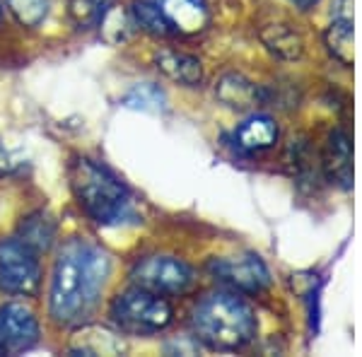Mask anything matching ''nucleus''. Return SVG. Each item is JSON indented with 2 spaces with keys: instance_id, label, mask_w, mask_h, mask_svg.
Wrapping results in <instances>:
<instances>
[{
  "instance_id": "f257e3e1",
  "label": "nucleus",
  "mask_w": 362,
  "mask_h": 357,
  "mask_svg": "<svg viewBox=\"0 0 362 357\" xmlns=\"http://www.w3.org/2000/svg\"><path fill=\"white\" fill-rule=\"evenodd\" d=\"M109 275V256L83 239L58 254L49 292V312L58 324H78L95 307Z\"/></svg>"
},
{
  "instance_id": "f03ea898",
  "label": "nucleus",
  "mask_w": 362,
  "mask_h": 357,
  "mask_svg": "<svg viewBox=\"0 0 362 357\" xmlns=\"http://www.w3.org/2000/svg\"><path fill=\"white\" fill-rule=\"evenodd\" d=\"M70 186L80 208L97 225L121 227L128 222H138V210L131 191L107 167L80 157L70 167Z\"/></svg>"
},
{
  "instance_id": "7ed1b4c3",
  "label": "nucleus",
  "mask_w": 362,
  "mask_h": 357,
  "mask_svg": "<svg viewBox=\"0 0 362 357\" xmlns=\"http://www.w3.org/2000/svg\"><path fill=\"white\" fill-rule=\"evenodd\" d=\"M194 333L215 350H237L256 336V319L249 304L235 295L218 292L194 309Z\"/></svg>"
},
{
  "instance_id": "20e7f679",
  "label": "nucleus",
  "mask_w": 362,
  "mask_h": 357,
  "mask_svg": "<svg viewBox=\"0 0 362 357\" xmlns=\"http://www.w3.org/2000/svg\"><path fill=\"white\" fill-rule=\"evenodd\" d=\"M172 307L167 300L148 290H131L119 295L112 304V319L124 333L131 336H150L165 331L172 324Z\"/></svg>"
},
{
  "instance_id": "39448f33",
  "label": "nucleus",
  "mask_w": 362,
  "mask_h": 357,
  "mask_svg": "<svg viewBox=\"0 0 362 357\" xmlns=\"http://www.w3.org/2000/svg\"><path fill=\"white\" fill-rule=\"evenodd\" d=\"M42 285V268L32 249L20 239H0V290L29 297Z\"/></svg>"
},
{
  "instance_id": "423d86ee",
  "label": "nucleus",
  "mask_w": 362,
  "mask_h": 357,
  "mask_svg": "<svg viewBox=\"0 0 362 357\" xmlns=\"http://www.w3.org/2000/svg\"><path fill=\"white\" fill-rule=\"evenodd\" d=\"M136 288L155 295H184L194 285V271L189 263L174 256H148L138 261L131 271Z\"/></svg>"
},
{
  "instance_id": "0eeeda50",
  "label": "nucleus",
  "mask_w": 362,
  "mask_h": 357,
  "mask_svg": "<svg viewBox=\"0 0 362 357\" xmlns=\"http://www.w3.org/2000/svg\"><path fill=\"white\" fill-rule=\"evenodd\" d=\"M39 341V324L25 304L0 307V355H22Z\"/></svg>"
},
{
  "instance_id": "6e6552de",
  "label": "nucleus",
  "mask_w": 362,
  "mask_h": 357,
  "mask_svg": "<svg viewBox=\"0 0 362 357\" xmlns=\"http://www.w3.org/2000/svg\"><path fill=\"white\" fill-rule=\"evenodd\" d=\"M210 273L223 280L230 288L242 292H261L271 285V275L264 261L254 254L232 256V259H218L210 263Z\"/></svg>"
},
{
  "instance_id": "1a4fd4ad",
  "label": "nucleus",
  "mask_w": 362,
  "mask_h": 357,
  "mask_svg": "<svg viewBox=\"0 0 362 357\" xmlns=\"http://www.w3.org/2000/svg\"><path fill=\"white\" fill-rule=\"evenodd\" d=\"M174 34H198L208 27L210 13L206 0H153Z\"/></svg>"
},
{
  "instance_id": "9d476101",
  "label": "nucleus",
  "mask_w": 362,
  "mask_h": 357,
  "mask_svg": "<svg viewBox=\"0 0 362 357\" xmlns=\"http://www.w3.org/2000/svg\"><path fill=\"white\" fill-rule=\"evenodd\" d=\"M215 95L225 107L235 109V111H251L264 102V95L251 80H247L239 73H227L218 80L215 87Z\"/></svg>"
},
{
  "instance_id": "9b49d317",
  "label": "nucleus",
  "mask_w": 362,
  "mask_h": 357,
  "mask_svg": "<svg viewBox=\"0 0 362 357\" xmlns=\"http://www.w3.org/2000/svg\"><path fill=\"white\" fill-rule=\"evenodd\" d=\"M155 66L160 68V73H165L169 80L186 87H196L203 80V68L201 61L189 54H181V51H157L155 54Z\"/></svg>"
},
{
  "instance_id": "f8f14e48",
  "label": "nucleus",
  "mask_w": 362,
  "mask_h": 357,
  "mask_svg": "<svg viewBox=\"0 0 362 357\" xmlns=\"http://www.w3.org/2000/svg\"><path fill=\"white\" fill-rule=\"evenodd\" d=\"M324 167L326 174L338 186L348 189L353 184V148H350V138L343 131L331 133L329 145H326L324 152Z\"/></svg>"
},
{
  "instance_id": "ddd939ff",
  "label": "nucleus",
  "mask_w": 362,
  "mask_h": 357,
  "mask_svg": "<svg viewBox=\"0 0 362 357\" xmlns=\"http://www.w3.org/2000/svg\"><path fill=\"white\" fill-rule=\"evenodd\" d=\"M235 140L242 150L256 152V150H268L276 145L278 140V126L271 116L266 114H251L244 124H239L235 131Z\"/></svg>"
},
{
  "instance_id": "4468645a",
  "label": "nucleus",
  "mask_w": 362,
  "mask_h": 357,
  "mask_svg": "<svg viewBox=\"0 0 362 357\" xmlns=\"http://www.w3.org/2000/svg\"><path fill=\"white\" fill-rule=\"evenodd\" d=\"M17 239H20L25 247H29L34 254H46L54 247L56 239V222L49 218L46 213H32L22 220L20 230H17Z\"/></svg>"
},
{
  "instance_id": "2eb2a0df",
  "label": "nucleus",
  "mask_w": 362,
  "mask_h": 357,
  "mask_svg": "<svg viewBox=\"0 0 362 357\" xmlns=\"http://www.w3.org/2000/svg\"><path fill=\"white\" fill-rule=\"evenodd\" d=\"M261 42H264V46L271 54L288 58V61L300 58L302 51H305L302 37L297 32H293L288 25H266L261 29Z\"/></svg>"
},
{
  "instance_id": "dca6fc26",
  "label": "nucleus",
  "mask_w": 362,
  "mask_h": 357,
  "mask_svg": "<svg viewBox=\"0 0 362 357\" xmlns=\"http://www.w3.org/2000/svg\"><path fill=\"white\" fill-rule=\"evenodd\" d=\"M99 32H102V37L107 39L109 44H121L126 42L128 37L133 34V27H136V20H133V15L128 13L124 5H109L107 10H104V15L99 17Z\"/></svg>"
},
{
  "instance_id": "f3484780",
  "label": "nucleus",
  "mask_w": 362,
  "mask_h": 357,
  "mask_svg": "<svg viewBox=\"0 0 362 357\" xmlns=\"http://www.w3.org/2000/svg\"><path fill=\"white\" fill-rule=\"evenodd\" d=\"M324 42L329 54L341 61L343 66H353V20L336 17L331 27L326 29Z\"/></svg>"
},
{
  "instance_id": "a211bd4d",
  "label": "nucleus",
  "mask_w": 362,
  "mask_h": 357,
  "mask_svg": "<svg viewBox=\"0 0 362 357\" xmlns=\"http://www.w3.org/2000/svg\"><path fill=\"white\" fill-rule=\"evenodd\" d=\"M131 15H133V20H136V27H143L145 32L157 34V37H169V34H174L172 25H169L165 20V15L157 10V5L153 0H136Z\"/></svg>"
},
{
  "instance_id": "6ab92c4d",
  "label": "nucleus",
  "mask_w": 362,
  "mask_h": 357,
  "mask_svg": "<svg viewBox=\"0 0 362 357\" xmlns=\"http://www.w3.org/2000/svg\"><path fill=\"white\" fill-rule=\"evenodd\" d=\"M124 104L128 109H140V111H162L167 107L165 92L153 83H143L136 85L131 92L126 95Z\"/></svg>"
},
{
  "instance_id": "aec40b11",
  "label": "nucleus",
  "mask_w": 362,
  "mask_h": 357,
  "mask_svg": "<svg viewBox=\"0 0 362 357\" xmlns=\"http://www.w3.org/2000/svg\"><path fill=\"white\" fill-rule=\"evenodd\" d=\"M10 13L25 27H39L49 15V0H5Z\"/></svg>"
},
{
  "instance_id": "412c9836",
  "label": "nucleus",
  "mask_w": 362,
  "mask_h": 357,
  "mask_svg": "<svg viewBox=\"0 0 362 357\" xmlns=\"http://www.w3.org/2000/svg\"><path fill=\"white\" fill-rule=\"evenodd\" d=\"M114 0H70V15L78 25H97Z\"/></svg>"
},
{
  "instance_id": "4be33fe9",
  "label": "nucleus",
  "mask_w": 362,
  "mask_h": 357,
  "mask_svg": "<svg viewBox=\"0 0 362 357\" xmlns=\"http://www.w3.org/2000/svg\"><path fill=\"white\" fill-rule=\"evenodd\" d=\"M15 167H17L15 157L10 155V150L5 148L3 143H0V177H3V174H10V172H15Z\"/></svg>"
},
{
  "instance_id": "5701e85b",
  "label": "nucleus",
  "mask_w": 362,
  "mask_h": 357,
  "mask_svg": "<svg viewBox=\"0 0 362 357\" xmlns=\"http://www.w3.org/2000/svg\"><path fill=\"white\" fill-rule=\"evenodd\" d=\"M293 3L297 5V8L307 10V8H312V5H317V3H319V0H293Z\"/></svg>"
},
{
  "instance_id": "b1692460",
  "label": "nucleus",
  "mask_w": 362,
  "mask_h": 357,
  "mask_svg": "<svg viewBox=\"0 0 362 357\" xmlns=\"http://www.w3.org/2000/svg\"><path fill=\"white\" fill-rule=\"evenodd\" d=\"M0 17H3V8H0Z\"/></svg>"
}]
</instances>
